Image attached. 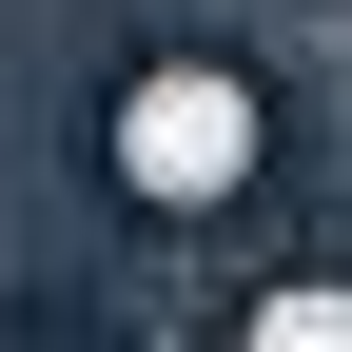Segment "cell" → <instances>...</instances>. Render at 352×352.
Instances as JSON below:
<instances>
[{"mask_svg":"<svg viewBox=\"0 0 352 352\" xmlns=\"http://www.w3.org/2000/svg\"><path fill=\"white\" fill-rule=\"evenodd\" d=\"M0 352H138V333H118L98 294H59V274H20V294H0Z\"/></svg>","mask_w":352,"mask_h":352,"instance_id":"obj_1","label":"cell"}]
</instances>
